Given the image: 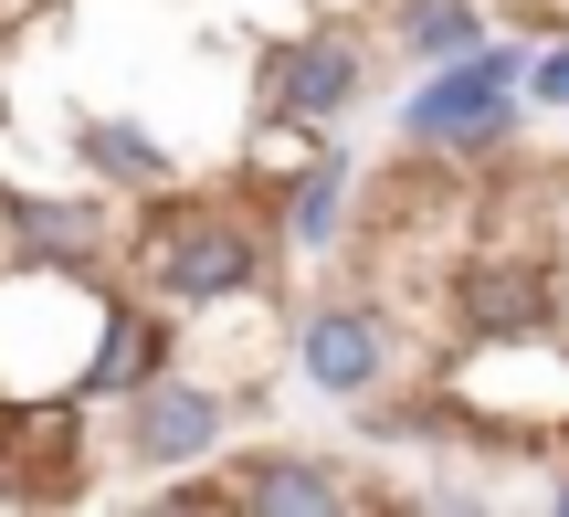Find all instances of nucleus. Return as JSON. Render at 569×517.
<instances>
[{
  "instance_id": "f257e3e1",
  "label": "nucleus",
  "mask_w": 569,
  "mask_h": 517,
  "mask_svg": "<svg viewBox=\"0 0 569 517\" xmlns=\"http://www.w3.org/2000/svg\"><path fill=\"white\" fill-rule=\"evenodd\" d=\"M517 127H528V53H517V42L422 63V84H411V106H401V148L411 159H496Z\"/></svg>"
},
{
  "instance_id": "9d476101",
  "label": "nucleus",
  "mask_w": 569,
  "mask_h": 517,
  "mask_svg": "<svg viewBox=\"0 0 569 517\" xmlns=\"http://www.w3.org/2000/svg\"><path fill=\"white\" fill-rule=\"evenodd\" d=\"M274 201H284V211H274L284 243H296V253H327V243H338V222H348V159H338V148H317Z\"/></svg>"
},
{
  "instance_id": "20e7f679",
  "label": "nucleus",
  "mask_w": 569,
  "mask_h": 517,
  "mask_svg": "<svg viewBox=\"0 0 569 517\" xmlns=\"http://www.w3.org/2000/svg\"><path fill=\"white\" fill-rule=\"evenodd\" d=\"M232 434V401L190 370H159L148 391H127V422H117V455L148 465V476H201Z\"/></svg>"
},
{
  "instance_id": "39448f33",
  "label": "nucleus",
  "mask_w": 569,
  "mask_h": 517,
  "mask_svg": "<svg viewBox=\"0 0 569 517\" xmlns=\"http://www.w3.org/2000/svg\"><path fill=\"white\" fill-rule=\"evenodd\" d=\"M369 84V53L348 32H274L264 74H253V117H284V127H338Z\"/></svg>"
},
{
  "instance_id": "6e6552de",
  "label": "nucleus",
  "mask_w": 569,
  "mask_h": 517,
  "mask_svg": "<svg viewBox=\"0 0 569 517\" xmlns=\"http://www.w3.org/2000/svg\"><path fill=\"white\" fill-rule=\"evenodd\" d=\"M0 243L21 265H96L117 243V201H84V190H21L0 201Z\"/></svg>"
},
{
  "instance_id": "f03ea898",
  "label": "nucleus",
  "mask_w": 569,
  "mask_h": 517,
  "mask_svg": "<svg viewBox=\"0 0 569 517\" xmlns=\"http://www.w3.org/2000/svg\"><path fill=\"white\" fill-rule=\"evenodd\" d=\"M284 243V232H274ZM264 222L253 211H232V201H159L148 211V286L169 296V307H232V296H253L264 286Z\"/></svg>"
},
{
  "instance_id": "1a4fd4ad",
  "label": "nucleus",
  "mask_w": 569,
  "mask_h": 517,
  "mask_svg": "<svg viewBox=\"0 0 569 517\" xmlns=\"http://www.w3.org/2000/svg\"><path fill=\"white\" fill-rule=\"evenodd\" d=\"M159 370H169V328L138 307V296H117V307H106V328H96V370H84L74 401H106V391L127 401V391H148Z\"/></svg>"
},
{
  "instance_id": "7ed1b4c3",
  "label": "nucleus",
  "mask_w": 569,
  "mask_h": 517,
  "mask_svg": "<svg viewBox=\"0 0 569 517\" xmlns=\"http://www.w3.org/2000/svg\"><path fill=\"white\" fill-rule=\"evenodd\" d=\"M453 317L475 338H559L569 328V265L528 253V243H496L453 275Z\"/></svg>"
},
{
  "instance_id": "0eeeda50",
  "label": "nucleus",
  "mask_w": 569,
  "mask_h": 517,
  "mask_svg": "<svg viewBox=\"0 0 569 517\" xmlns=\"http://www.w3.org/2000/svg\"><path fill=\"white\" fill-rule=\"evenodd\" d=\"M296 370L317 380L327 401H369L390 380V317L359 307V296H338V307H317L296 328Z\"/></svg>"
},
{
  "instance_id": "423d86ee",
  "label": "nucleus",
  "mask_w": 569,
  "mask_h": 517,
  "mask_svg": "<svg viewBox=\"0 0 569 517\" xmlns=\"http://www.w3.org/2000/svg\"><path fill=\"white\" fill-rule=\"evenodd\" d=\"M180 497H201V507H253V517H338V507H359V486H348L338 465L296 455V444H264V455H232L222 476H190Z\"/></svg>"
},
{
  "instance_id": "f8f14e48",
  "label": "nucleus",
  "mask_w": 569,
  "mask_h": 517,
  "mask_svg": "<svg viewBox=\"0 0 569 517\" xmlns=\"http://www.w3.org/2000/svg\"><path fill=\"white\" fill-rule=\"evenodd\" d=\"M84 159H96L117 190H138V201H159V190H169V148L148 138V127H127V117H96V127H84Z\"/></svg>"
},
{
  "instance_id": "4468645a",
  "label": "nucleus",
  "mask_w": 569,
  "mask_h": 517,
  "mask_svg": "<svg viewBox=\"0 0 569 517\" xmlns=\"http://www.w3.org/2000/svg\"><path fill=\"white\" fill-rule=\"evenodd\" d=\"M559 507H569V476H559Z\"/></svg>"
},
{
  "instance_id": "9b49d317",
  "label": "nucleus",
  "mask_w": 569,
  "mask_h": 517,
  "mask_svg": "<svg viewBox=\"0 0 569 517\" xmlns=\"http://www.w3.org/2000/svg\"><path fill=\"white\" fill-rule=\"evenodd\" d=\"M390 42H401L411 63L486 53V0H401V11H390Z\"/></svg>"
},
{
  "instance_id": "ddd939ff",
  "label": "nucleus",
  "mask_w": 569,
  "mask_h": 517,
  "mask_svg": "<svg viewBox=\"0 0 569 517\" xmlns=\"http://www.w3.org/2000/svg\"><path fill=\"white\" fill-rule=\"evenodd\" d=\"M528 96H538V106H569V42H559V53H538V63H528Z\"/></svg>"
}]
</instances>
